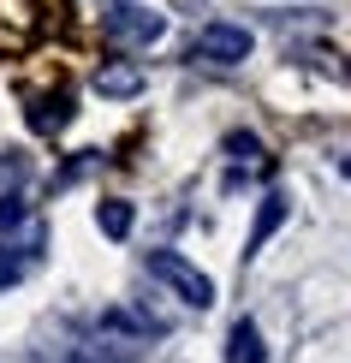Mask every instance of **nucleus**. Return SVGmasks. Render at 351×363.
Wrapping results in <instances>:
<instances>
[{
  "instance_id": "obj_2",
  "label": "nucleus",
  "mask_w": 351,
  "mask_h": 363,
  "mask_svg": "<svg viewBox=\"0 0 351 363\" xmlns=\"http://www.w3.org/2000/svg\"><path fill=\"white\" fill-rule=\"evenodd\" d=\"M143 268H149V280L173 286V292L185 298V304H196V310H208V304H215V280H208L196 262H185L179 250H149V262H143Z\"/></svg>"
},
{
  "instance_id": "obj_3",
  "label": "nucleus",
  "mask_w": 351,
  "mask_h": 363,
  "mask_svg": "<svg viewBox=\"0 0 351 363\" xmlns=\"http://www.w3.org/2000/svg\"><path fill=\"white\" fill-rule=\"evenodd\" d=\"M250 48H256V36H250L244 24L215 18V24H203V30H196L191 60H208V66H244V60H250Z\"/></svg>"
},
{
  "instance_id": "obj_1",
  "label": "nucleus",
  "mask_w": 351,
  "mask_h": 363,
  "mask_svg": "<svg viewBox=\"0 0 351 363\" xmlns=\"http://www.w3.org/2000/svg\"><path fill=\"white\" fill-rule=\"evenodd\" d=\"M101 30H108V42H119V48H149V42L167 36V12L149 6V0H113Z\"/></svg>"
},
{
  "instance_id": "obj_4",
  "label": "nucleus",
  "mask_w": 351,
  "mask_h": 363,
  "mask_svg": "<svg viewBox=\"0 0 351 363\" xmlns=\"http://www.w3.org/2000/svg\"><path fill=\"white\" fill-rule=\"evenodd\" d=\"M0 245L18 250L24 262H36L42 245H48V233H42V215L30 203H18V196H0Z\"/></svg>"
},
{
  "instance_id": "obj_8",
  "label": "nucleus",
  "mask_w": 351,
  "mask_h": 363,
  "mask_svg": "<svg viewBox=\"0 0 351 363\" xmlns=\"http://www.w3.org/2000/svg\"><path fill=\"white\" fill-rule=\"evenodd\" d=\"M96 89H101V96H113V101H126V96L143 89V72H137V66H101L96 72Z\"/></svg>"
},
{
  "instance_id": "obj_6",
  "label": "nucleus",
  "mask_w": 351,
  "mask_h": 363,
  "mask_svg": "<svg viewBox=\"0 0 351 363\" xmlns=\"http://www.w3.org/2000/svg\"><path fill=\"white\" fill-rule=\"evenodd\" d=\"M30 131H42V138H54V131L72 125V101L66 96H30Z\"/></svg>"
},
{
  "instance_id": "obj_12",
  "label": "nucleus",
  "mask_w": 351,
  "mask_h": 363,
  "mask_svg": "<svg viewBox=\"0 0 351 363\" xmlns=\"http://www.w3.org/2000/svg\"><path fill=\"white\" fill-rule=\"evenodd\" d=\"M340 173H345V179H351V155H345V161H340Z\"/></svg>"
},
{
  "instance_id": "obj_10",
  "label": "nucleus",
  "mask_w": 351,
  "mask_h": 363,
  "mask_svg": "<svg viewBox=\"0 0 351 363\" xmlns=\"http://www.w3.org/2000/svg\"><path fill=\"white\" fill-rule=\"evenodd\" d=\"M226 155H233V161H244V167H268L262 143H256L250 131H233V138H226Z\"/></svg>"
},
{
  "instance_id": "obj_11",
  "label": "nucleus",
  "mask_w": 351,
  "mask_h": 363,
  "mask_svg": "<svg viewBox=\"0 0 351 363\" xmlns=\"http://www.w3.org/2000/svg\"><path fill=\"white\" fill-rule=\"evenodd\" d=\"M24 274H30L24 256H18V250H0V292H6V286H18Z\"/></svg>"
},
{
  "instance_id": "obj_7",
  "label": "nucleus",
  "mask_w": 351,
  "mask_h": 363,
  "mask_svg": "<svg viewBox=\"0 0 351 363\" xmlns=\"http://www.w3.org/2000/svg\"><path fill=\"white\" fill-rule=\"evenodd\" d=\"M286 208H292V203H286V196H262V208H256V226H250V238H244V262H250V256L262 250V245H268L274 233H280Z\"/></svg>"
},
{
  "instance_id": "obj_5",
  "label": "nucleus",
  "mask_w": 351,
  "mask_h": 363,
  "mask_svg": "<svg viewBox=\"0 0 351 363\" xmlns=\"http://www.w3.org/2000/svg\"><path fill=\"white\" fill-rule=\"evenodd\" d=\"M226 363H268V345H262V328L250 315H238L233 334H226Z\"/></svg>"
},
{
  "instance_id": "obj_9",
  "label": "nucleus",
  "mask_w": 351,
  "mask_h": 363,
  "mask_svg": "<svg viewBox=\"0 0 351 363\" xmlns=\"http://www.w3.org/2000/svg\"><path fill=\"white\" fill-rule=\"evenodd\" d=\"M131 220H137V208H131V203H119V196L96 203V226H101L108 238H131Z\"/></svg>"
}]
</instances>
